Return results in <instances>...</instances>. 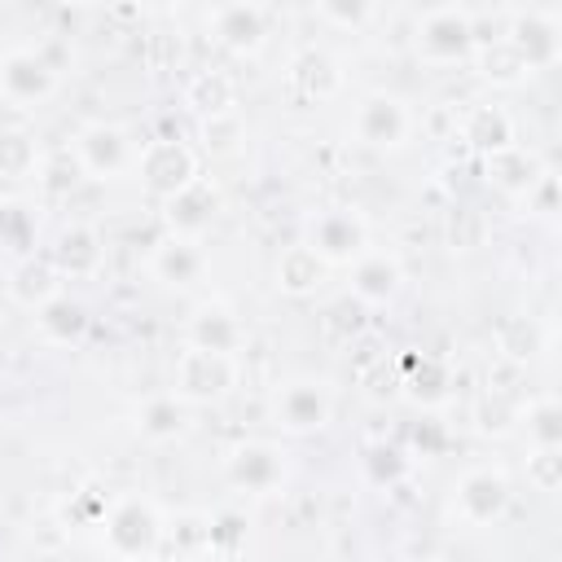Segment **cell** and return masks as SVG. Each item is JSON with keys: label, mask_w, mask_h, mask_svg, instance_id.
Here are the masks:
<instances>
[{"label": "cell", "mask_w": 562, "mask_h": 562, "mask_svg": "<svg viewBox=\"0 0 562 562\" xmlns=\"http://www.w3.org/2000/svg\"><path fill=\"white\" fill-rule=\"evenodd\" d=\"M505 44L518 53L527 75L558 66L562 57V13L558 9H509Z\"/></svg>", "instance_id": "obj_7"}, {"label": "cell", "mask_w": 562, "mask_h": 562, "mask_svg": "<svg viewBox=\"0 0 562 562\" xmlns=\"http://www.w3.org/2000/svg\"><path fill=\"white\" fill-rule=\"evenodd\" d=\"M514 509V487L501 465H474L452 483V514L461 527H496Z\"/></svg>", "instance_id": "obj_4"}, {"label": "cell", "mask_w": 562, "mask_h": 562, "mask_svg": "<svg viewBox=\"0 0 562 562\" xmlns=\"http://www.w3.org/2000/svg\"><path fill=\"white\" fill-rule=\"evenodd\" d=\"M48 259L61 272V281H88V277H97L105 268L101 233L92 224H66L57 233V241L48 246Z\"/></svg>", "instance_id": "obj_16"}, {"label": "cell", "mask_w": 562, "mask_h": 562, "mask_svg": "<svg viewBox=\"0 0 562 562\" xmlns=\"http://www.w3.org/2000/svg\"><path fill=\"white\" fill-rule=\"evenodd\" d=\"M272 413H277V426L281 430H290V435H316L334 417V395L316 378H294V382H285L277 391Z\"/></svg>", "instance_id": "obj_12"}, {"label": "cell", "mask_w": 562, "mask_h": 562, "mask_svg": "<svg viewBox=\"0 0 562 562\" xmlns=\"http://www.w3.org/2000/svg\"><path fill=\"white\" fill-rule=\"evenodd\" d=\"M57 88H61V70L44 53H35V48H9L4 53V61H0V101H9L18 110H35Z\"/></svg>", "instance_id": "obj_9"}, {"label": "cell", "mask_w": 562, "mask_h": 562, "mask_svg": "<svg viewBox=\"0 0 562 562\" xmlns=\"http://www.w3.org/2000/svg\"><path fill=\"white\" fill-rule=\"evenodd\" d=\"M149 277L167 290H189L206 277V250L202 241H184V237H162L149 250Z\"/></svg>", "instance_id": "obj_18"}, {"label": "cell", "mask_w": 562, "mask_h": 562, "mask_svg": "<svg viewBox=\"0 0 562 562\" xmlns=\"http://www.w3.org/2000/svg\"><path fill=\"white\" fill-rule=\"evenodd\" d=\"M35 237H40L35 206L26 198H0V250L26 259L35 255Z\"/></svg>", "instance_id": "obj_30"}, {"label": "cell", "mask_w": 562, "mask_h": 562, "mask_svg": "<svg viewBox=\"0 0 562 562\" xmlns=\"http://www.w3.org/2000/svg\"><path fill=\"white\" fill-rule=\"evenodd\" d=\"M224 479L237 487V492H250V496H268L285 483V457L281 448L272 443H237L228 457H224Z\"/></svg>", "instance_id": "obj_14"}, {"label": "cell", "mask_w": 562, "mask_h": 562, "mask_svg": "<svg viewBox=\"0 0 562 562\" xmlns=\"http://www.w3.org/2000/svg\"><path fill=\"white\" fill-rule=\"evenodd\" d=\"M35 325H40V334H44L48 342L70 347V342H79V338L88 334L92 316H88V303H83V299H75V294L61 290L57 299H48V303L35 312Z\"/></svg>", "instance_id": "obj_26"}, {"label": "cell", "mask_w": 562, "mask_h": 562, "mask_svg": "<svg viewBox=\"0 0 562 562\" xmlns=\"http://www.w3.org/2000/svg\"><path fill=\"white\" fill-rule=\"evenodd\" d=\"M198 140H202L206 158H237L246 149V119L241 114L206 119V123H198Z\"/></svg>", "instance_id": "obj_35"}, {"label": "cell", "mask_w": 562, "mask_h": 562, "mask_svg": "<svg viewBox=\"0 0 562 562\" xmlns=\"http://www.w3.org/2000/svg\"><path fill=\"white\" fill-rule=\"evenodd\" d=\"M461 140L479 158H492V154H505V149L518 145V127H514L509 110H501V105H474L461 119Z\"/></svg>", "instance_id": "obj_23"}, {"label": "cell", "mask_w": 562, "mask_h": 562, "mask_svg": "<svg viewBox=\"0 0 562 562\" xmlns=\"http://www.w3.org/2000/svg\"><path fill=\"white\" fill-rule=\"evenodd\" d=\"M70 149L88 180H119L123 171L136 167V145L119 123H83Z\"/></svg>", "instance_id": "obj_10"}, {"label": "cell", "mask_w": 562, "mask_h": 562, "mask_svg": "<svg viewBox=\"0 0 562 562\" xmlns=\"http://www.w3.org/2000/svg\"><path fill=\"white\" fill-rule=\"evenodd\" d=\"M522 202H527V211H531V215H540V220H553V215H558V206H562V193H558V176L544 167V171H540V180L527 189V198H522Z\"/></svg>", "instance_id": "obj_41"}, {"label": "cell", "mask_w": 562, "mask_h": 562, "mask_svg": "<svg viewBox=\"0 0 562 562\" xmlns=\"http://www.w3.org/2000/svg\"><path fill=\"white\" fill-rule=\"evenodd\" d=\"M237 386V356H220V351H198L184 347L176 356V400L184 408H206L228 400Z\"/></svg>", "instance_id": "obj_3"}, {"label": "cell", "mask_w": 562, "mask_h": 562, "mask_svg": "<svg viewBox=\"0 0 562 562\" xmlns=\"http://www.w3.org/2000/svg\"><path fill=\"white\" fill-rule=\"evenodd\" d=\"M369 325V312H364V303L360 299H338L329 312H325V329L334 334V338H356L360 329Z\"/></svg>", "instance_id": "obj_39"}, {"label": "cell", "mask_w": 562, "mask_h": 562, "mask_svg": "<svg viewBox=\"0 0 562 562\" xmlns=\"http://www.w3.org/2000/svg\"><path fill=\"white\" fill-rule=\"evenodd\" d=\"M527 483L536 492H558L562 487V448H531V457H527Z\"/></svg>", "instance_id": "obj_38"}, {"label": "cell", "mask_w": 562, "mask_h": 562, "mask_svg": "<svg viewBox=\"0 0 562 562\" xmlns=\"http://www.w3.org/2000/svg\"><path fill=\"white\" fill-rule=\"evenodd\" d=\"M492 342H496V351H501L509 364H531V360L544 356L549 334H544V325H540L536 316H505V321L492 329Z\"/></svg>", "instance_id": "obj_28"}, {"label": "cell", "mask_w": 562, "mask_h": 562, "mask_svg": "<svg viewBox=\"0 0 562 562\" xmlns=\"http://www.w3.org/2000/svg\"><path fill=\"white\" fill-rule=\"evenodd\" d=\"M408 474V452L395 443H369L364 448V479L373 487H395Z\"/></svg>", "instance_id": "obj_36"}, {"label": "cell", "mask_w": 562, "mask_h": 562, "mask_svg": "<svg viewBox=\"0 0 562 562\" xmlns=\"http://www.w3.org/2000/svg\"><path fill=\"white\" fill-rule=\"evenodd\" d=\"M220 211H224L220 189H215L206 176H198L189 189H180L176 198H167V202H162V224H167V237L202 241V233H206V228L220 220Z\"/></svg>", "instance_id": "obj_13"}, {"label": "cell", "mask_w": 562, "mask_h": 562, "mask_svg": "<svg viewBox=\"0 0 562 562\" xmlns=\"http://www.w3.org/2000/svg\"><path fill=\"white\" fill-rule=\"evenodd\" d=\"M413 443L426 452V448H435V443H443V435H439V426L435 422H422L417 430H413Z\"/></svg>", "instance_id": "obj_42"}, {"label": "cell", "mask_w": 562, "mask_h": 562, "mask_svg": "<svg viewBox=\"0 0 562 562\" xmlns=\"http://www.w3.org/2000/svg\"><path fill=\"white\" fill-rule=\"evenodd\" d=\"M470 422L487 439H509L522 426V400L509 395L505 386H487V391H479V400L470 408Z\"/></svg>", "instance_id": "obj_27"}, {"label": "cell", "mask_w": 562, "mask_h": 562, "mask_svg": "<svg viewBox=\"0 0 562 562\" xmlns=\"http://www.w3.org/2000/svg\"><path fill=\"white\" fill-rule=\"evenodd\" d=\"M417 562H448V558H417Z\"/></svg>", "instance_id": "obj_43"}, {"label": "cell", "mask_w": 562, "mask_h": 562, "mask_svg": "<svg viewBox=\"0 0 562 562\" xmlns=\"http://www.w3.org/2000/svg\"><path fill=\"white\" fill-rule=\"evenodd\" d=\"M400 290H404V268L395 255L364 250L351 263V299H360L364 307H386V303H395Z\"/></svg>", "instance_id": "obj_19"}, {"label": "cell", "mask_w": 562, "mask_h": 562, "mask_svg": "<svg viewBox=\"0 0 562 562\" xmlns=\"http://www.w3.org/2000/svg\"><path fill=\"white\" fill-rule=\"evenodd\" d=\"M40 162L44 149L26 127H0V180H35Z\"/></svg>", "instance_id": "obj_31"}, {"label": "cell", "mask_w": 562, "mask_h": 562, "mask_svg": "<svg viewBox=\"0 0 562 562\" xmlns=\"http://www.w3.org/2000/svg\"><path fill=\"white\" fill-rule=\"evenodd\" d=\"M246 342V329L241 321L220 307V303H206L189 316V329H184V347H198V351H220V356H237V347Z\"/></svg>", "instance_id": "obj_20"}, {"label": "cell", "mask_w": 562, "mask_h": 562, "mask_svg": "<svg viewBox=\"0 0 562 562\" xmlns=\"http://www.w3.org/2000/svg\"><path fill=\"white\" fill-rule=\"evenodd\" d=\"M83 167H79V158H75V149L66 145V149H53V154H44V162H40V171H35V184L48 193V198H70L75 189H83Z\"/></svg>", "instance_id": "obj_32"}, {"label": "cell", "mask_w": 562, "mask_h": 562, "mask_svg": "<svg viewBox=\"0 0 562 562\" xmlns=\"http://www.w3.org/2000/svg\"><path fill=\"white\" fill-rule=\"evenodd\" d=\"M285 83L299 101H329L338 88H342V61L329 53V48H299L290 57V70H285Z\"/></svg>", "instance_id": "obj_17"}, {"label": "cell", "mask_w": 562, "mask_h": 562, "mask_svg": "<svg viewBox=\"0 0 562 562\" xmlns=\"http://www.w3.org/2000/svg\"><path fill=\"white\" fill-rule=\"evenodd\" d=\"M184 426H189V408L176 395H149L136 408V435L149 443H171L184 435Z\"/></svg>", "instance_id": "obj_29"}, {"label": "cell", "mask_w": 562, "mask_h": 562, "mask_svg": "<svg viewBox=\"0 0 562 562\" xmlns=\"http://www.w3.org/2000/svg\"><path fill=\"white\" fill-rule=\"evenodd\" d=\"M132 171L145 184V193L167 202V198H176L180 189H189L198 180V154L176 136H158V140H145L136 149V167Z\"/></svg>", "instance_id": "obj_5"}, {"label": "cell", "mask_w": 562, "mask_h": 562, "mask_svg": "<svg viewBox=\"0 0 562 562\" xmlns=\"http://www.w3.org/2000/svg\"><path fill=\"white\" fill-rule=\"evenodd\" d=\"M531 448H562V404L553 395H536L531 404H522V426Z\"/></svg>", "instance_id": "obj_33"}, {"label": "cell", "mask_w": 562, "mask_h": 562, "mask_svg": "<svg viewBox=\"0 0 562 562\" xmlns=\"http://www.w3.org/2000/svg\"><path fill=\"white\" fill-rule=\"evenodd\" d=\"M246 544V518L241 514H220L206 522V549L215 553H237Z\"/></svg>", "instance_id": "obj_40"}, {"label": "cell", "mask_w": 562, "mask_h": 562, "mask_svg": "<svg viewBox=\"0 0 562 562\" xmlns=\"http://www.w3.org/2000/svg\"><path fill=\"white\" fill-rule=\"evenodd\" d=\"M351 136L364 149H404L413 136V110L395 92H369L360 97L351 114Z\"/></svg>", "instance_id": "obj_8"}, {"label": "cell", "mask_w": 562, "mask_h": 562, "mask_svg": "<svg viewBox=\"0 0 562 562\" xmlns=\"http://www.w3.org/2000/svg\"><path fill=\"white\" fill-rule=\"evenodd\" d=\"M483 171H487V180H492V184H496L505 198H527V189L540 180L544 162H540L531 149L514 145V149H505V154L483 158Z\"/></svg>", "instance_id": "obj_25"}, {"label": "cell", "mask_w": 562, "mask_h": 562, "mask_svg": "<svg viewBox=\"0 0 562 562\" xmlns=\"http://www.w3.org/2000/svg\"><path fill=\"white\" fill-rule=\"evenodd\" d=\"M4 53H9V48H4V44H0V61H4Z\"/></svg>", "instance_id": "obj_44"}, {"label": "cell", "mask_w": 562, "mask_h": 562, "mask_svg": "<svg viewBox=\"0 0 562 562\" xmlns=\"http://www.w3.org/2000/svg\"><path fill=\"white\" fill-rule=\"evenodd\" d=\"M395 391L417 408H439L452 395V373L439 356L408 351L395 360Z\"/></svg>", "instance_id": "obj_15"}, {"label": "cell", "mask_w": 562, "mask_h": 562, "mask_svg": "<svg viewBox=\"0 0 562 562\" xmlns=\"http://www.w3.org/2000/svg\"><path fill=\"white\" fill-rule=\"evenodd\" d=\"M272 277H277V290H281L285 299H312V294L325 285V277H329V263H325L312 246L294 241V246H285V250L277 255Z\"/></svg>", "instance_id": "obj_21"}, {"label": "cell", "mask_w": 562, "mask_h": 562, "mask_svg": "<svg viewBox=\"0 0 562 562\" xmlns=\"http://www.w3.org/2000/svg\"><path fill=\"white\" fill-rule=\"evenodd\" d=\"M303 246H312L329 268H351L364 250H369V220L351 206H329V211H316L307 220V237Z\"/></svg>", "instance_id": "obj_6"}, {"label": "cell", "mask_w": 562, "mask_h": 562, "mask_svg": "<svg viewBox=\"0 0 562 562\" xmlns=\"http://www.w3.org/2000/svg\"><path fill=\"white\" fill-rule=\"evenodd\" d=\"M316 18H321L325 26L360 31V26H369V22L378 18V9H373L369 0H321V4H316Z\"/></svg>", "instance_id": "obj_37"}, {"label": "cell", "mask_w": 562, "mask_h": 562, "mask_svg": "<svg viewBox=\"0 0 562 562\" xmlns=\"http://www.w3.org/2000/svg\"><path fill=\"white\" fill-rule=\"evenodd\" d=\"M413 53L426 66H457L474 57V35H470V9L465 4H435L422 9L413 22Z\"/></svg>", "instance_id": "obj_2"}, {"label": "cell", "mask_w": 562, "mask_h": 562, "mask_svg": "<svg viewBox=\"0 0 562 562\" xmlns=\"http://www.w3.org/2000/svg\"><path fill=\"white\" fill-rule=\"evenodd\" d=\"M184 105H189V114H193L198 123L237 114V83H233L224 70H198V75L184 83Z\"/></svg>", "instance_id": "obj_24"}, {"label": "cell", "mask_w": 562, "mask_h": 562, "mask_svg": "<svg viewBox=\"0 0 562 562\" xmlns=\"http://www.w3.org/2000/svg\"><path fill=\"white\" fill-rule=\"evenodd\" d=\"M162 536H167L162 514L140 492H127V496L110 501L105 514H101V544L114 562H149L162 549Z\"/></svg>", "instance_id": "obj_1"}, {"label": "cell", "mask_w": 562, "mask_h": 562, "mask_svg": "<svg viewBox=\"0 0 562 562\" xmlns=\"http://www.w3.org/2000/svg\"><path fill=\"white\" fill-rule=\"evenodd\" d=\"M206 26H211V40L233 57H259L268 44V9L250 0L215 4L206 13Z\"/></svg>", "instance_id": "obj_11"}, {"label": "cell", "mask_w": 562, "mask_h": 562, "mask_svg": "<svg viewBox=\"0 0 562 562\" xmlns=\"http://www.w3.org/2000/svg\"><path fill=\"white\" fill-rule=\"evenodd\" d=\"M470 61L479 66V75H483L492 88H518L522 79H531V75H527V66L518 61V53H514L505 40H501V44H487V48H479Z\"/></svg>", "instance_id": "obj_34"}, {"label": "cell", "mask_w": 562, "mask_h": 562, "mask_svg": "<svg viewBox=\"0 0 562 562\" xmlns=\"http://www.w3.org/2000/svg\"><path fill=\"white\" fill-rule=\"evenodd\" d=\"M61 294V272L53 268L48 255H26L9 268V299L26 312H40L48 299Z\"/></svg>", "instance_id": "obj_22"}]
</instances>
